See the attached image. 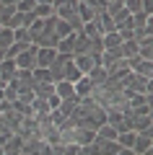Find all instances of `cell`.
<instances>
[{"instance_id": "6da1fadb", "label": "cell", "mask_w": 153, "mask_h": 155, "mask_svg": "<svg viewBox=\"0 0 153 155\" xmlns=\"http://www.w3.org/2000/svg\"><path fill=\"white\" fill-rule=\"evenodd\" d=\"M73 122H75V127H83V129H93L96 132L99 124L106 122V111L101 109V106L96 104V101L91 98V96H83L81 104L75 106V111H73Z\"/></svg>"}, {"instance_id": "7a4b0ae2", "label": "cell", "mask_w": 153, "mask_h": 155, "mask_svg": "<svg viewBox=\"0 0 153 155\" xmlns=\"http://www.w3.org/2000/svg\"><path fill=\"white\" fill-rule=\"evenodd\" d=\"M49 75H52V80H55V83H57V80H70V83H75L83 72L75 67L73 54H62V52H57L55 62L49 65Z\"/></svg>"}, {"instance_id": "3957f363", "label": "cell", "mask_w": 153, "mask_h": 155, "mask_svg": "<svg viewBox=\"0 0 153 155\" xmlns=\"http://www.w3.org/2000/svg\"><path fill=\"white\" fill-rule=\"evenodd\" d=\"M122 85H125V88H130V91H135V93H151V78L137 75V72H132V70L125 75Z\"/></svg>"}, {"instance_id": "277c9868", "label": "cell", "mask_w": 153, "mask_h": 155, "mask_svg": "<svg viewBox=\"0 0 153 155\" xmlns=\"http://www.w3.org/2000/svg\"><path fill=\"white\" fill-rule=\"evenodd\" d=\"M127 65H130L132 72L137 75H145V78H153V60H143V57H127Z\"/></svg>"}, {"instance_id": "5b68a950", "label": "cell", "mask_w": 153, "mask_h": 155, "mask_svg": "<svg viewBox=\"0 0 153 155\" xmlns=\"http://www.w3.org/2000/svg\"><path fill=\"white\" fill-rule=\"evenodd\" d=\"M153 150V134L135 132V142H132V155H145Z\"/></svg>"}, {"instance_id": "8992f818", "label": "cell", "mask_w": 153, "mask_h": 155, "mask_svg": "<svg viewBox=\"0 0 153 155\" xmlns=\"http://www.w3.org/2000/svg\"><path fill=\"white\" fill-rule=\"evenodd\" d=\"M132 129L143 134H153V114H132Z\"/></svg>"}, {"instance_id": "52a82bcc", "label": "cell", "mask_w": 153, "mask_h": 155, "mask_svg": "<svg viewBox=\"0 0 153 155\" xmlns=\"http://www.w3.org/2000/svg\"><path fill=\"white\" fill-rule=\"evenodd\" d=\"M34 57H37V44H29L26 49H23L21 54H16L13 60H16V67H26V70H31V67L37 65Z\"/></svg>"}, {"instance_id": "ba28073f", "label": "cell", "mask_w": 153, "mask_h": 155, "mask_svg": "<svg viewBox=\"0 0 153 155\" xmlns=\"http://www.w3.org/2000/svg\"><path fill=\"white\" fill-rule=\"evenodd\" d=\"M55 57H57V49L55 47H37V65L34 67H49L52 62H55Z\"/></svg>"}, {"instance_id": "9c48e42d", "label": "cell", "mask_w": 153, "mask_h": 155, "mask_svg": "<svg viewBox=\"0 0 153 155\" xmlns=\"http://www.w3.org/2000/svg\"><path fill=\"white\" fill-rule=\"evenodd\" d=\"M21 145H23V137L13 132L11 137L3 142V155H21Z\"/></svg>"}, {"instance_id": "30bf717a", "label": "cell", "mask_w": 153, "mask_h": 155, "mask_svg": "<svg viewBox=\"0 0 153 155\" xmlns=\"http://www.w3.org/2000/svg\"><path fill=\"white\" fill-rule=\"evenodd\" d=\"M117 142L122 145V155H130V153H132V142H135V129L117 132Z\"/></svg>"}, {"instance_id": "8fae6325", "label": "cell", "mask_w": 153, "mask_h": 155, "mask_svg": "<svg viewBox=\"0 0 153 155\" xmlns=\"http://www.w3.org/2000/svg\"><path fill=\"white\" fill-rule=\"evenodd\" d=\"M31 21H34V13H21V11H16L5 26H8V28H21V26H29Z\"/></svg>"}, {"instance_id": "7c38bea8", "label": "cell", "mask_w": 153, "mask_h": 155, "mask_svg": "<svg viewBox=\"0 0 153 155\" xmlns=\"http://www.w3.org/2000/svg\"><path fill=\"white\" fill-rule=\"evenodd\" d=\"M73 62H75V67L83 72V75H86V72L91 70L93 65H96V60H93V57L88 54V52H83V54H73Z\"/></svg>"}, {"instance_id": "4fadbf2b", "label": "cell", "mask_w": 153, "mask_h": 155, "mask_svg": "<svg viewBox=\"0 0 153 155\" xmlns=\"http://www.w3.org/2000/svg\"><path fill=\"white\" fill-rule=\"evenodd\" d=\"M55 93L62 98H70V96H75V83H70V80H57L55 83Z\"/></svg>"}, {"instance_id": "5bb4252c", "label": "cell", "mask_w": 153, "mask_h": 155, "mask_svg": "<svg viewBox=\"0 0 153 155\" xmlns=\"http://www.w3.org/2000/svg\"><path fill=\"white\" fill-rule=\"evenodd\" d=\"M91 91H93V80L88 75H81L75 80V96H81V98H83V96H91Z\"/></svg>"}, {"instance_id": "9a60e30c", "label": "cell", "mask_w": 153, "mask_h": 155, "mask_svg": "<svg viewBox=\"0 0 153 155\" xmlns=\"http://www.w3.org/2000/svg\"><path fill=\"white\" fill-rule=\"evenodd\" d=\"M34 96H39V98H49V96H55V83H49V80L39 83V80H34Z\"/></svg>"}, {"instance_id": "2e32d148", "label": "cell", "mask_w": 153, "mask_h": 155, "mask_svg": "<svg viewBox=\"0 0 153 155\" xmlns=\"http://www.w3.org/2000/svg\"><path fill=\"white\" fill-rule=\"evenodd\" d=\"M16 60H11V57H5V60L0 62V78H5V80H11L13 75H16Z\"/></svg>"}, {"instance_id": "e0dca14e", "label": "cell", "mask_w": 153, "mask_h": 155, "mask_svg": "<svg viewBox=\"0 0 153 155\" xmlns=\"http://www.w3.org/2000/svg\"><path fill=\"white\" fill-rule=\"evenodd\" d=\"M101 41H104V49H120L122 36L117 31H109V34H101Z\"/></svg>"}, {"instance_id": "ac0fdd59", "label": "cell", "mask_w": 153, "mask_h": 155, "mask_svg": "<svg viewBox=\"0 0 153 155\" xmlns=\"http://www.w3.org/2000/svg\"><path fill=\"white\" fill-rule=\"evenodd\" d=\"M96 137H104V140H117V129L112 127L109 122H104V124H99V127H96Z\"/></svg>"}, {"instance_id": "d6986e66", "label": "cell", "mask_w": 153, "mask_h": 155, "mask_svg": "<svg viewBox=\"0 0 153 155\" xmlns=\"http://www.w3.org/2000/svg\"><path fill=\"white\" fill-rule=\"evenodd\" d=\"M16 39H13V28L8 26H0V49H8Z\"/></svg>"}, {"instance_id": "ffe728a7", "label": "cell", "mask_w": 153, "mask_h": 155, "mask_svg": "<svg viewBox=\"0 0 153 155\" xmlns=\"http://www.w3.org/2000/svg\"><path fill=\"white\" fill-rule=\"evenodd\" d=\"M68 34H73L70 23H68L65 18H55V36H57V39H62V36H68Z\"/></svg>"}, {"instance_id": "44dd1931", "label": "cell", "mask_w": 153, "mask_h": 155, "mask_svg": "<svg viewBox=\"0 0 153 155\" xmlns=\"http://www.w3.org/2000/svg\"><path fill=\"white\" fill-rule=\"evenodd\" d=\"M31 13H34V18H47V16H52V13H55V8L49 5V3H37Z\"/></svg>"}, {"instance_id": "7402d4cb", "label": "cell", "mask_w": 153, "mask_h": 155, "mask_svg": "<svg viewBox=\"0 0 153 155\" xmlns=\"http://www.w3.org/2000/svg\"><path fill=\"white\" fill-rule=\"evenodd\" d=\"M120 49H122V57H135L137 54V41L135 39H125L120 44Z\"/></svg>"}, {"instance_id": "603a6c76", "label": "cell", "mask_w": 153, "mask_h": 155, "mask_svg": "<svg viewBox=\"0 0 153 155\" xmlns=\"http://www.w3.org/2000/svg\"><path fill=\"white\" fill-rule=\"evenodd\" d=\"M26 47H29L26 41H13V44L5 49V57H11V60H13V57H16V54H21V52L26 49Z\"/></svg>"}, {"instance_id": "cb8c5ba5", "label": "cell", "mask_w": 153, "mask_h": 155, "mask_svg": "<svg viewBox=\"0 0 153 155\" xmlns=\"http://www.w3.org/2000/svg\"><path fill=\"white\" fill-rule=\"evenodd\" d=\"M13 13H16V5H3V11H0V26H5Z\"/></svg>"}, {"instance_id": "d4e9b609", "label": "cell", "mask_w": 153, "mask_h": 155, "mask_svg": "<svg viewBox=\"0 0 153 155\" xmlns=\"http://www.w3.org/2000/svg\"><path fill=\"white\" fill-rule=\"evenodd\" d=\"M34 5H37V0H18V3H16V11H21V13H31Z\"/></svg>"}, {"instance_id": "484cf974", "label": "cell", "mask_w": 153, "mask_h": 155, "mask_svg": "<svg viewBox=\"0 0 153 155\" xmlns=\"http://www.w3.org/2000/svg\"><path fill=\"white\" fill-rule=\"evenodd\" d=\"M117 34L122 36V41H125V39H135V31H132V26H120V28H117Z\"/></svg>"}, {"instance_id": "4316f807", "label": "cell", "mask_w": 153, "mask_h": 155, "mask_svg": "<svg viewBox=\"0 0 153 155\" xmlns=\"http://www.w3.org/2000/svg\"><path fill=\"white\" fill-rule=\"evenodd\" d=\"M0 3H3V5H16L18 0H0Z\"/></svg>"}, {"instance_id": "83f0119b", "label": "cell", "mask_w": 153, "mask_h": 155, "mask_svg": "<svg viewBox=\"0 0 153 155\" xmlns=\"http://www.w3.org/2000/svg\"><path fill=\"white\" fill-rule=\"evenodd\" d=\"M3 60H5V49H0V62H3Z\"/></svg>"}, {"instance_id": "f1b7e54d", "label": "cell", "mask_w": 153, "mask_h": 155, "mask_svg": "<svg viewBox=\"0 0 153 155\" xmlns=\"http://www.w3.org/2000/svg\"><path fill=\"white\" fill-rule=\"evenodd\" d=\"M0 11H3V3H0Z\"/></svg>"}, {"instance_id": "f546056e", "label": "cell", "mask_w": 153, "mask_h": 155, "mask_svg": "<svg viewBox=\"0 0 153 155\" xmlns=\"http://www.w3.org/2000/svg\"><path fill=\"white\" fill-rule=\"evenodd\" d=\"M78 3H81V0H78Z\"/></svg>"}]
</instances>
